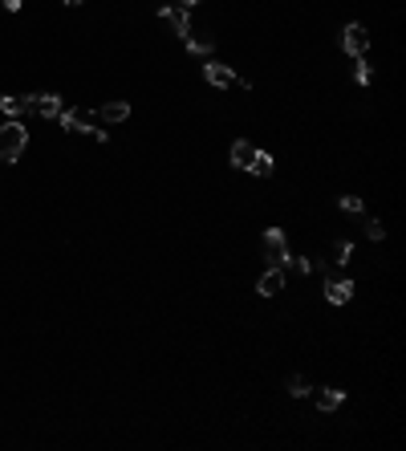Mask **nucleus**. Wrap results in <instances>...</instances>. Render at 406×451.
Listing matches in <instances>:
<instances>
[{"label": "nucleus", "mask_w": 406, "mask_h": 451, "mask_svg": "<svg viewBox=\"0 0 406 451\" xmlns=\"http://www.w3.org/2000/svg\"><path fill=\"white\" fill-rule=\"evenodd\" d=\"M25 146H29V130L20 118H8L4 127H0V163H16L25 155Z\"/></svg>", "instance_id": "1"}, {"label": "nucleus", "mask_w": 406, "mask_h": 451, "mask_svg": "<svg viewBox=\"0 0 406 451\" xmlns=\"http://www.w3.org/2000/svg\"><path fill=\"white\" fill-rule=\"evenodd\" d=\"M260 248H264V260H268V264H276V269H285V264H289V240H285V232H280V228H268V232H264V240H260Z\"/></svg>", "instance_id": "2"}, {"label": "nucleus", "mask_w": 406, "mask_h": 451, "mask_svg": "<svg viewBox=\"0 0 406 451\" xmlns=\"http://www.w3.org/2000/svg\"><path fill=\"white\" fill-rule=\"evenodd\" d=\"M341 49L350 53V57H366V49H370V33H366V25H345V33H341Z\"/></svg>", "instance_id": "3"}, {"label": "nucleus", "mask_w": 406, "mask_h": 451, "mask_svg": "<svg viewBox=\"0 0 406 451\" xmlns=\"http://www.w3.org/2000/svg\"><path fill=\"white\" fill-rule=\"evenodd\" d=\"M159 20L171 33H179V37L191 33V8H183V4H167V8H159Z\"/></svg>", "instance_id": "4"}, {"label": "nucleus", "mask_w": 406, "mask_h": 451, "mask_svg": "<svg viewBox=\"0 0 406 451\" xmlns=\"http://www.w3.org/2000/svg\"><path fill=\"white\" fill-rule=\"evenodd\" d=\"M203 78H208L211 86H244V90L252 86V81L236 78V69H232V65H224V62H208V65H203Z\"/></svg>", "instance_id": "5"}, {"label": "nucleus", "mask_w": 406, "mask_h": 451, "mask_svg": "<svg viewBox=\"0 0 406 451\" xmlns=\"http://www.w3.org/2000/svg\"><path fill=\"white\" fill-rule=\"evenodd\" d=\"M25 102H29V110L41 114V118H57V114L65 110V102L57 94H29Z\"/></svg>", "instance_id": "6"}, {"label": "nucleus", "mask_w": 406, "mask_h": 451, "mask_svg": "<svg viewBox=\"0 0 406 451\" xmlns=\"http://www.w3.org/2000/svg\"><path fill=\"white\" fill-rule=\"evenodd\" d=\"M94 110H61L57 114V122H61V130H73V134H81V130L94 127Z\"/></svg>", "instance_id": "7"}, {"label": "nucleus", "mask_w": 406, "mask_h": 451, "mask_svg": "<svg viewBox=\"0 0 406 451\" xmlns=\"http://www.w3.org/2000/svg\"><path fill=\"white\" fill-rule=\"evenodd\" d=\"M325 297H329L333 305H345V301L354 297V285H350V281H341V276H329V281H325Z\"/></svg>", "instance_id": "8"}, {"label": "nucleus", "mask_w": 406, "mask_h": 451, "mask_svg": "<svg viewBox=\"0 0 406 451\" xmlns=\"http://www.w3.org/2000/svg\"><path fill=\"white\" fill-rule=\"evenodd\" d=\"M280 289H285V273H280V269L273 264V269H268V273L256 281V293H260V297H276Z\"/></svg>", "instance_id": "9"}, {"label": "nucleus", "mask_w": 406, "mask_h": 451, "mask_svg": "<svg viewBox=\"0 0 406 451\" xmlns=\"http://www.w3.org/2000/svg\"><path fill=\"white\" fill-rule=\"evenodd\" d=\"M252 155H256V151H252V143H248V139H236V143H232V167H240V171H248V163H252Z\"/></svg>", "instance_id": "10"}, {"label": "nucleus", "mask_w": 406, "mask_h": 451, "mask_svg": "<svg viewBox=\"0 0 406 451\" xmlns=\"http://www.w3.org/2000/svg\"><path fill=\"white\" fill-rule=\"evenodd\" d=\"M313 394H317V406H321V411H338L341 399H345V390H338V387H321V390H313Z\"/></svg>", "instance_id": "11"}, {"label": "nucleus", "mask_w": 406, "mask_h": 451, "mask_svg": "<svg viewBox=\"0 0 406 451\" xmlns=\"http://www.w3.org/2000/svg\"><path fill=\"white\" fill-rule=\"evenodd\" d=\"M97 118H102V122H126L130 106H126V102H106V106L97 110Z\"/></svg>", "instance_id": "12"}, {"label": "nucleus", "mask_w": 406, "mask_h": 451, "mask_svg": "<svg viewBox=\"0 0 406 451\" xmlns=\"http://www.w3.org/2000/svg\"><path fill=\"white\" fill-rule=\"evenodd\" d=\"M0 110H4V118H25V114H29V102L8 94V98H0Z\"/></svg>", "instance_id": "13"}, {"label": "nucleus", "mask_w": 406, "mask_h": 451, "mask_svg": "<svg viewBox=\"0 0 406 451\" xmlns=\"http://www.w3.org/2000/svg\"><path fill=\"white\" fill-rule=\"evenodd\" d=\"M183 41H187V53H195V57H208L211 53V37L208 33H187Z\"/></svg>", "instance_id": "14"}, {"label": "nucleus", "mask_w": 406, "mask_h": 451, "mask_svg": "<svg viewBox=\"0 0 406 451\" xmlns=\"http://www.w3.org/2000/svg\"><path fill=\"white\" fill-rule=\"evenodd\" d=\"M248 171H252V175H260V179H268V175H273V155L256 151V155H252V163H248Z\"/></svg>", "instance_id": "15"}, {"label": "nucleus", "mask_w": 406, "mask_h": 451, "mask_svg": "<svg viewBox=\"0 0 406 451\" xmlns=\"http://www.w3.org/2000/svg\"><path fill=\"white\" fill-rule=\"evenodd\" d=\"M329 257H333V264H350V257H354V244H350V240H333Z\"/></svg>", "instance_id": "16"}, {"label": "nucleus", "mask_w": 406, "mask_h": 451, "mask_svg": "<svg viewBox=\"0 0 406 451\" xmlns=\"http://www.w3.org/2000/svg\"><path fill=\"white\" fill-rule=\"evenodd\" d=\"M285 390H289L292 399H305V394H309V390H313V387H309V382H305V378H301V374H292L289 382H285Z\"/></svg>", "instance_id": "17"}, {"label": "nucleus", "mask_w": 406, "mask_h": 451, "mask_svg": "<svg viewBox=\"0 0 406 451\" xmlns=\"http://www.w3.org/2000/svg\"><path fill=\"white\" fill-rule=\"evenodd\" d=\"M354 78H357V86L370 81V65H366V57H354Z\"/></svg>", "instance_id": "18"}, {"label": "nucleus", "mask_w": 406, "mask_h": 451, "mask_svg": "<svg viewBox=\"0 0 406 451\" xmlns=\"http://www.w3.org/2000/svg\"><path fill=\"white\" fill-rule=\"evenodd\" d=\"M366 236H370V240H382V236H386L382 220H366Z\"/></svg>", "instance_id": "19"}, {"label": "nucleus", "mask_w": 406, "mask_h": 451, "mask_svg": "<svg viewBox=\"0 0 406 451\" xmlns=\"http://www.w3.org/2000/svg\"><path fill=\"white\" fill-rule=\"evenodd\" d=\"M341 211L357 216V211H362V199H357V195H341Z\"/></svg>", "instance_id": "20"}, {"label": "nucleus", "mask_w": 406, "mask_h": 451, "mask_svg": "<svg viewBox=\"0 0 406 451\" xmlns=\"http://www.w3.org/2000/svg\"><path fill=\"white\" fill-rule=\"evenodd\" d=\"M20 4H25V0H4V8H8V13H20Z\"/></svg>", "instance_id": "21"}, {"label": "nucleus", "mask_w": 406, "mask_h": 451, "mask_svg": "<svg viewBox=\"0 0 406 451\" xmlns=\"http://www.w3.org/2000/svg\"><path fill=\"white\" fill-rule=\"evenodd\" d=\"M179 4H183V8H195V4H199V0H179Z\"/></svg>", "instance_id": "22"}, {"label": "nucleus", "mask_w": 406, "mask_h": 451, "mask_svg": "<svg viewBox=\"0 0 406 451\" xmlns=\"http://www.w3.org/2000/svg\"><path fill=\"white\" fill-rule=\"evenodd\" d=\"M61 4H69V8H78V4H81V0H61Z\"/></svg>", "instance_id": "23"}]
</instances>
